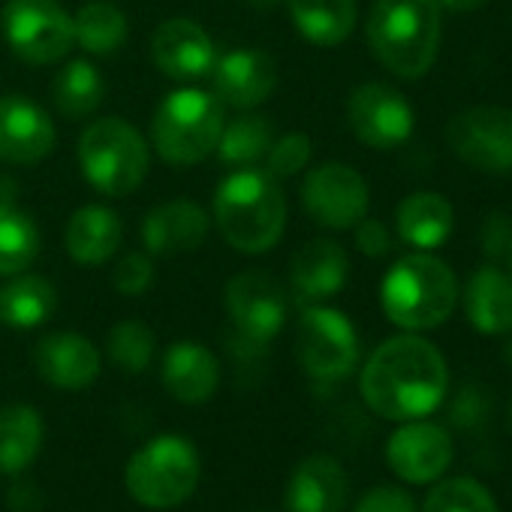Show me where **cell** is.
Masks as SVG:
<instances>
[{
  "label": "cell",
  "mask_w": 512,
  "mask_h": 512,
  "mask_svg": "<svg viewBox=\"0 0 512 512\" xmlns=\"http://www.w3.org/2000/svg\"><path fill=\"white\" fill-rule=\"evenodd\" d=\"M359 389L365 404L383 419H425L446 398L449 368L431 341L419 335H395L368 356Z\"/></svg>",
  "instance_id": "obj_1"
},
{
  "label": "cell",
  "mask_w": 512,
  "mask_h": 512,
  "mask_svg": "<svg viewBox=\"0 0 512 512\" xmlns=\"http://www.w3.org/2000/svg\"><path fill=\"white\" fill-rule=\"evenodd\" d=\"M214 223L229 247L241 253L272 250L287 226V199L266 169L241 166L214 193Z\"/></svg>",
  "instance_id": "obj_2"
},
{
  "label": "cell",
  "mask_w": 512,
  "mask_h": 512,
  "mask_svg": "<svg viewBox=\"0 0 512 512\" xmlns=\"http://www.w3.org/2000/svg\"><path fill=\"white\" fill-rule=\"evenodd\" d=\"M440 13L437 0H374L365 25L371 55L392 76L422 79L440 52Z\"/></svg>",
  "instance_id": "obj_3"
},
{
  "label": "cell",
  "mask_w": 512,
  "mask_h": 512,
  "mask_svg": "<svg viewBox=\"0 0 512 512\" xmlns=\"http://www.w3.org/2000/svg\"><path fill=\"white\" fill-rule=\"evenodd\" d=\"M455 302V272L428 250L401 256L386 272L380 287L383 314L407 332H428L443 326L452 317Z\"/></svg>",
  "instance_id": "obj_4"
},
{
  "label": "cell",
  "mask_w": 512,
  "mask_h": 512,
  "mask_svg": "<svg viewBox=\"0 0 512 512\" xmlns=\"http://www.w3.org/2000/svg\"><path fill=\"white\" fill-rule=\"evenodd\" d=\"M223 133V106L214 94L199 88H181L163 97L151 139L157 154L175 166H193L214 154Z\"/></svg>",
  "instance_id": "obj_5"
},
{
  "label": "cell",
  "mask_w": 512,
  "mask_h": 512,
  "mask_svg": "<svg viewBox=\"0 0 512 512\" xmlns=\"http://www.w3.org/2000/svg\"><path fill=\"white\" fill-rule=\"evenodd\" d=\"M124 485L130 497L148 509L181 506L199 485V455L190 440L163 434L130 458Z\"/></svg>",
  "instance_id": "obj_6"
},
{
  "label": "cell",
  "mask_w": 512,
  "mask_h": 512,
  "mask_svg": "<svg viewBox=\"0 0 512 512\" xmlns=\"http://www.w3.org/2000/svg\"><path fill=\"white\" fill-rule=\"evenodd\" d=\"M79 163L94 190L127 196L148 175V145L130 121L100 118L79 139Z\"/></svg>",
  "instance_id": "obj_7"
},
{
  "label": "cell",
  "mask_w": 512,
  "mask_h": 512,
  "mask_svg": "<svg viewBox=\"0 0 512 512\" xmlns=\"http://www.w3.org/2000/svg\"><path fill=\"white\" fill-rule=\"evenodd\" d=\"M0 31L16 58L34 67L67 58L76 43L73 16L58 0H7L0 13Z\"/></svg>",
  "instance_id": "obj_8"
},
{
  "label": "cell",
  "mask_w": 512,
  "mask_h": 512,
  "mask_svg": "<svg viewBox=\"0 0 512 512\" xmlns=\"http://www.w3.org/2000/svg\"><path fill=\"white\" fill-rule=\"evenodd\" d=\"M296 356L308 377L338 383L359 362V338L353 323L335 308H305L296 329Z\"/></svg>",
  "instance_id": "obj_9"
},
{
  "label": "cell",
  "mask_w": 512,
  "mask_h": 512,
  "mask_svg": "<svg viewBox=\"0 0 512 512\" xmlns=\"http://www.w3.org/2000/svg\"><path fill=\"white\" fill-rule=\"evenodd\" d=\"M226 314L244 344L266 347L287 326L290 299L278 278L266 272H244L226 284Z\"/></svg>",
  "instance_id": "obj_10"
},
{
  "label": "cell",
  "mask_w": 512,
  "mask_h": 512,
  "mask_svg": "<svg viewBox=\"0 0 512 512\" xmlns=\"http://www.w3.org/2000/svg\"><path fill=\"white\" fill-rule=\"evenodd\" d=\"M446 142L452 154L482 172H512V109L470 106L449 118Z\"/></svg>",
  "instance_id": "obj_11"
},
{
  "label": "cell",
  "mask_w": 512,
  "mask_h": 512,
  "mask_svg": "<svg viewBox=\"0 0 512 512\" xmlns=\"http://www.w3.org/2000/svg\"><path fill=\"white\" fill-rule=\"evenodd\" d=\"M347 121L362 145L374 151H392L410 139L416 115L401 91L383 82H368L350 94Z\"/></svg>",
  "instance_id": "obj_12"
},
{
  "label": "cell",
  "mask_w": 512,
  "mask_h": 512,
  "mask_svg": "<svg viewBox=\"0 0 512 512\" xmlns=\"http://www.w3.org/2000/svg\"><path fill=\"white\" fill-rule=\"evenodd\" d=\"M368 181L347 163H323L302 184L305 211L329 229H353L368 217Z\"/></svg>",
  "instance_id": "obj_13"
},
{
  "label": "cell",
  "mask_w": 512,
  "mask_h": 512,
  "mask_svg": "<svg viewBox=\"0 0 512 512\" xmlns=\"http://www.w3.org/2000/svg\"><path fill=\"white\" fill-rule=\"evenodd\" d=\"M386 461L404 482H437L452 464V437L437 422L410 419L389 437Z\"/></svg>",
  "instance_id": "obj_14"
},
{
  "label": "cell",
  "mask_w": 512,
  "mask_h": 512,
  "mask_svg": "<svg viewBox=\"0 0 512 512\" xmlns=\"http://www.w3.org/2000/svg\"><path fill=\"white\" fill-rule=\"evenodd\" d=\"M55 148V127L43 106L31 97H0V160L13 166H34Z\"/></svg>",
  "instance_id": "obj_15"
},
{
  "label": "cell",
  "mask_w": 512,
  "mask_h": 512,
  "mask_svg": "<svg viewBox=\"0 0 512 512\" xmlns=\"http://www.w3.org/2000/svg\"><path fill=\"white\" fill-rule=\"evenodd\" d=\"M151 58L163 76L175 82H199L211 76L217 49L202 25L190 19H169L151 37Z\"/></svg>",
  "instance_id": "obj_16"
},
{
  "label": "cell",
  "mask_w": 512,
  "mask_h": 512,
  "mask_svg": "<svg viewBox=\"0 0 512 512\" xmlns=\"http://www.w3.org/2000/svg\"><path fill=\"white\" fill-rule=\"evenodd\" d=\"M211 82L217 100L235 109H253L275 91L278 64L263 49H232L214 61Z\"/></svg>",
  "instance_id": "obj_17"
},
{
  "label": "cell",
  "mask_w": 512,
  "mask_h": 512,
  "mask_svg": "<svg viewBox=\"0 0 512 512\" xmlns=\"http://www.w3.org/2000/svg\"><path fill=\"white\" fill-rule=\"evenodd\" d=\"M350 482L332 455H308L287 479V512H344Z\"/></svg>",
  "instance_id": "obj_18"
},
{
  "label": "cell",
  "mask_w": 512,
  "mask_h": 512,
  "mask_svg": "<svg viewBox=\"0 0 512 512\" xmlns=\"http://www.w3.org/2000/svg\"><path fill=\"white\" fill-rule=\"evenodd\" d=\"M347 250L332 238L305 241L290 260V284L302 302H323L347 284Z\"/></svg>",
  "instance_id": "obj_19"
},
{
  "label": "cell",
  "mask_w": 512,
  "mask_h": 512,
  "mask_svg": "<svg viewBox=\"0 0 512 512\" xmlns=\"http://www.w3.org/2000/svg\"><path fill=\"white\" fill-rule=\"evenodd\" d=\"M37 371L46 383L76 392L97 380L100 353L79 332H55L37 344Z\"/></svg>",
  "instance_id": "obj_20"
},
{
  "label": "cell",
  "mask_w": 512,
  "mask_h": 512,
  "mask_svg": "<svg viewBox=\"0 0 512 512\" xmlns=\"http://www.w3.org/2000/svg\"><path fill=\"white\" fill-rule=\"evenodd\" d=\"M208 235V214L190 199H172L157 205L142 220V241L148 253H187Z\"/></svg>",
  "instance_id": "obj_21"
},
{
  "label": "cell",
  "mask_w": 512,
  "mask_h": 512,
  "mask_svg": "<svg viewBox=\"0 0 512 512\" xmlns=\"http://www.w3.org/2000/svg\"><path fill=\"white\" fill-rule=\"evenodd\" d=\"M220 383L217 356L196 344L178 341L163 353V386L181 404H205Z\"/></svg>",
  "instance_id": "obj_22"
},
{
  "label": "cell",
  "mask_w": 512,
  "mask_h": 512,
  "mask_svg": "<svg viewBox=\"0 0 512 512\" xmlns=\"http://www.w3.org/2000/svg\"><path fill=\"white\" fill-rule=\"evenodd\" d=\"M464 317L482 335H506L512 332V278L497 266L476 269L464 290Z\"/></svg>",
  "instance_id": "obj_23"
},
{
  "label": "cell",
  "mask_w": 512,
  "mask_h": 512,
  "mask_svg": "<svg viewBox=\"0 0 512 512\" xmlns=\"http://www.w3.org/2000/svg\"><path fill=\"white\" fill-rule=\"evenodd\" d=\"M395 226L404 244L416 250H434L452 235L455 208L446 196L434 190H416L398 205Z\"/></svg>",
  "instance_id": "obj_24"
},
{
  "label": "cell",
  "mask_w": 512,
  "mask_h": 512,
  "mask_svg": "<svg viewBox=\"0 0 512 512\" xmlns=\"http://www.w3.org/2000/svg\"><path fill=\"white\" fill-rule=\"evenodd\" d=\"M64 244L79 266L109 263L121 244V220L106 205H85L70 217Z\"/></svg>",
  "instance_id": "obj_25"
},
{
  "label": "cell",
  "mask_w": 512,
  "mask_h": 512,
  "mask_svg": "<svg viewBox=\"0 0 512 512\" xmlns=\"http://www.w3.org/2000/svg\"><path fill=\"white\" fill-rule=\"evenodd\" d=\"M296 31L314 46H341L359 19L356 0H287Z\"/></svg>",
  "instance_id": "obj_26"
},
{
  "label": "cell",
  "mask_w": 512,
  "mask_h": 512,
  "mask_svg": "<svg viewBox=\"0 0 512 512\" xmlns=\"http://www.w3.org/2000/svg\"><path fill=\"white\" fill-rule=\"evenodd\" d=\"M43 446V419L28 404L0 407V473L19 476Z\"/></svg>",
  "instance_id": "obj_27"
},
{
  "label": "cell",
  "mask_w": 512,
  "mask_h": 512,
  "mask_svg": "<svg viewBox=\"0 0 512 512\" xmlns=\"http://www.w3.org/2000/svg\"><path fill=\"white\" fill-rule=\"evenodd\" d=\"M55 287L46 278L22 275L0 290V323L10 329H37L55 314Z\"/></svg>",
  "instance_id": "obj_28"
},
{
  "label": "cell",
  "mask_w": 512,
  "mask_h": 512,
  "mask_svg": "<svg viewBox=\"0 0 512 512\" xmlns=\"http://www.w3.org/2000/svg\"><path fill=\"white\" fill-rule=\"evenodd\" d=\"M73 28L76 43L100 58L115 55L127 43V16L112 0H91V4H85L76 13Z\"/></svg>",
  "instance_id": "obj_29"
},
{
  "label": "cell",
  "mask_w": 512,
  "mask_h": 512,
  "mask_svg": "<svg viewBox=\"0 0 512 512\" xmlns=\"http://www.w3.org/2000/svg\"><path fill=\"white\" fill-rule=\"evenodd\" d=\"M106 85L94 64L88 61H70L55 79H52V103L64 118H85L103 103Z\"/></svg>",
  "instance_id": "obj_30"
},
{
  "label": "cell",
  "mask_w": 512,
  "mask_h": 512,
  "mask_svg": "<svg viewBox=\"0 0 512 512\" xmlns=\"http://www.w3.org/2000/svg\"><path fill=\"white\" fill-rule=\"evenodd\" d=\"M275 142V127L263 115H241L232 124H223L217 154L226 166H253L263 160Z\"/></svg>",
  "instance_id": "obj_31"
},
{
  "label": "cell",
  "mask_w": 512,
  "mask_h": 512,
  "mask_svg": "<svg viewBox=\"0 0 512 512\" xmlns=\"http://www.w3.org/2000/svg\"><path fill=\"white\" fill-rule=\"evenodd\" d=\"M40 253V229L16 205H0V275L25 272Z\"/></svg>",
  "instance_id": "obj_32"
},
{
  "label": "cell",
  "mask_w": 512,
  "mask_h": 512,
  "mask_svg": "<svg viewBox=\"0 0 512 512\" xmlns=\"http://www.w3.org/2000/svg\"><path fill=\"white\" fill-rule=\"evenodd\" d=\"M422 512H500V509L482 482L470 476H452L431 488Z\"/></svg>",
  "instance_id": "obj_33"
},
{
  "label": "cell",
  "mask_w": 512,
  "mask_h": 512,
  "mask_svg": "<svg viewBox=\"0 0 512 512\" xmlns=\"http://www.w3.org/2000/svg\"><path fill=\"white\" fill-rule=\"evenodd\" d=\"M109 359L127 374H142L154 359V332L139 320H121L109 332Z\"/></svg>",
  "instance_id": "obj_34"
},
{
  "label": "cell",
  "mask_w": 512,
  "mask_h": 512,
  "mask_svg": "<svg viewBox=\"0 0 512 512\" xmlns=\"http://www.w3.org/2000/svg\"><path fill=\"white\" fill-rule=\"evenodd\" d=\"M266 163H269V175L272 178H293L299 175L308 163H311V136L305 133H287L281 139L272 142L269 154H266Z\"/></svg>",
  "instance_id": "obj_35"
},
{
  "label": "cell",
  "mask_w": 512,
  "mask_h": 512,
  "mask_svg": "<svg viewBox=\"0 0 512 512\" xmlns=\"http://www.w3.org/2000/svg\"><path fill=\"white\" fill-rule=\"evenodd\" d=\"M112 284L121 296H142L154 284V266L145 253H127L112 272Z\"/></svg>",
  "instance_id": "obj_36"
},
{
  "label": "cell",
  "mask_w": 512,
  "mask_h": 512,
  "mask_svg": "<svg viewBox=\"0 0 512 512\" xmlns=\"http://www.w3.org/2000/svg\"><path fill=\"white\" fill-rule=\"evenodd\" d=\"M482 253L494 263H506L512 253V211H491L482 223Z\"/></svg>",
  "instance_id": "obj_37"
},
{
  "label": "cell",
  "mask_w": 512,
  "mask_h": 512,
  "mask_svg": "<svg viewBox=\"0 0 512 512\" xmlns=\"http://www.w3.org/2000/svg\"><path fill=\"white\" fill-rule=\"evenodd\" d=\"M488 419V395L479 386H464L452 401V422L464 431L482 428Z\"/></svg>",
  "instance_id": "obj_38"
},
{
  "label": "cell",
  "mask_w": 512,
  "mask_h": 512,
  "mask_svg": "<svg viewBox=\"0 0 512 512\" xmlns=\"http://www.w3.org/2000/svg\"><path fill=\"white\" fill-rule=\"evenodd\" d=\"M353 512H416V506L407 491L392 488V485H377L359 497Z\"/></svg>",
  "instance_id": "obj_39"
},
{
  "label": "cell",
  "mask_w": 512,
  "mask_h": 512,
  "mask_svg": "<svg viewBox=\"0 0 512 512\" xmlns=\"http://www.w3.org/2000/svg\"><path fill=\"white\" fill-rule=\"evenodd\" d=\"M356 247L365 253V256H386L392 250V238H389V229L383 226V220H374V217H362L356 226Z\"/></svg>",
  "instance_id": "obj_40"
},
{
  "label": "cell",
  "mask_w": 512,
  "mask_h": 512,
  "mask_svg": "<svg viewBox=\"0 0 512 512\" xmlns=\"http://www.w3.org/2000/svg\"><path fill=\"white\" fill-rule=\"evenodd\" d=\"M488 4V0H437L440 10H449V13H476Z\"/></svg>",
  "instance_id": "obj_41"
},
{
  "label": "cell",
  "mask_w": 512,
  "mask_h": 512,
  "mask_svg": "<svg viewBox=\"0 0 512 512\" xmlns=\"http://www.w3.org/2000/svg\"><path fill=\"white\" fill-rule=\"evenodd\" d=\"M19 196V187L10 175H0V205H13Z\"/></svg>",
  "instance_id": "obj_42"
},
{
  "label": "cell",
  "mask_w": 512,
  "mask_h": 512,
  "mask_svg": "<svg viewBox=\"0 0 512 512\" xmlns=\"http://www.w3.org/2000/svg\"><path fill=\"white\" fill-rule=\"evenodd\" d=\"M250 7H256V10H272V7H278L281 0H247Z\"/></svg>",
  "instance_id": "obj_43"
},
{
  "label": "cell",
  "mask_w": 512,
  "mask_h": 512,
  "mask_svg": "<svg viewBox=\"0 0 512 512\" xmlns=\"http://www.w3.org/2000/svg\"><path fill=\"white\" fill-rule=\"evenodd\" d=\"M506 359H509V362H512V338H509V341H506Z\"/></svg>",
  "instance_id": "obj_44"
},
{
  "label": "cell",
  "mask_w": 512,
  "mask_h": 512,
  "mask_svg": "<svg viewBox=\"0 0 512 512\" xmlns=\"http://www.w3.org/2000/svg\"><path fill=\"white\" fill-rule=\"evenodd\" d=\"M506 269H509V278H512V253L506 256Z\"/></svg>",
  "instance_id": "obj_45"
},
{
  "label": "cell",
  "mask_w": 512,
  "mask_h": 512,
  "mask_svg": "<svg viewBox=\"0 0 512 512\" xmlns=\"http://www.w3.org/2000/svg\"><path fill=\"white\" fill-rule=\"evenodd\" d=\"M509 425H512V404H509Z\"/></svg>",
  "instance_id": "obj_46"
}]
</instances>
